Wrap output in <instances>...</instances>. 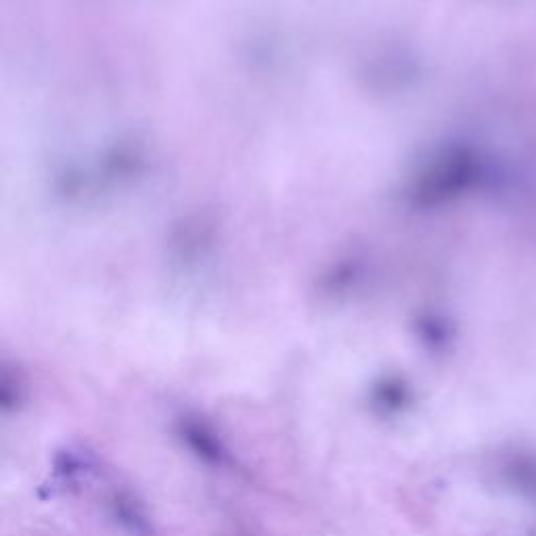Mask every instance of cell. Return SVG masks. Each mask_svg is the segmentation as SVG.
<instances>
[{
	"mask_svg": "<svg viewBox=\"0 0 536 536\" xmlns=\"http://www.w3.org/2000/svg\"><path fill=\"white\" fill-rule=\"evenodd\" d=\"M185 436L204 457H210V459H216V461L220 459V449H218L216 440L212 436H208L199 426H187Z\"/></svg>",
	"mask_w": 536,
	"mask_h": 536,
	"instance_id": "6da1fadb",
	"label": "cell"
}]
</instances>
